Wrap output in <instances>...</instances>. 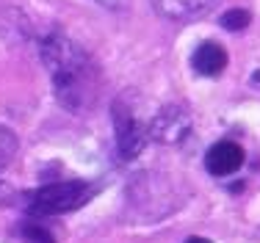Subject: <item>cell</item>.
Segmentation results:
<instances>
[{
	"label": "cell",
	"mask_w": 260,
	"mask_h": 243,
	"mask_svg": "<svg viewBox=\"0 0 260 243\" xmlns=\"http://www.w3.org/2000/svg\"><path fill=\"white\" fill-rule=\"evenodd\" d=\"M39 55L50 70L55 99L67 111L86 114V111L94 108L103 91V75L97 61L83 47L75 45L61 30H53L42 39Z\"/></svg>",
	"instance_id": "obj_1"
},
{
	"label": "cell",
	"mask_w": 260,
	"mask_h": 243,
	"mask_svg": "<svg viewBox=\"0 0 260 243\" xmlns=\"http://www.w3.org/2000/svg\"><path fill=\"white\" fill-rule=\"evenodd\" d=\"M91 196L94 188L83 180H58L25 194V210L34 219H47V216H61L83 207Z\"/></svg>",
	"instance_id": "obj_2"
},
{
	"label": "cell",
	"mask_w": 260,
	"mask_h": 243,
	"mask_svg": "<svg viewBox=\"0 0 260 243\" xmlns=\"http://www.w3.org/2000/svg\"><path fill=\"white\" fill-rule=\"evenodd\" d=\"M114 130H116V149H119L122 160H133L150 141L147 124L133 114V108L122 97L114 102Z\"/></svg>",
	"instance_id": "obj_3"
},
{
	"label": "cell",
	"mask_w": 260,
	"mask_h": 243,
	"mask_svg": "<svg viewBox=\"0 0 260 243\" xmlns=\"http://www.w3.org/2000/svg\"><path fill=\"white\" fill-rule=\"evenodd\" d=\"M191 133V116L183 105H166L147 124V135L160 144H180Z\"/></svg>",
	"instance_id": "obj_4"
},
{
	"label": "cell",
	"mask_w": 260,
	"mask_h": 243,
	"mask_svg": "<svg viewBox=\"0 0 260 243\" xmlns=\"http://www.w3.org/2000/svg\"><path fill=\"white\" fill-rule=\"evenodd\" d=\"M244 147L238 144V141H216L213 147L208 149L205 155V169L213 174V177H230V174H235L244 166Z\"/></svg>",
	"instance_id": "obj_5"
},
{
	"label": "cell",
	"mask_w": 260,
	"mask_h": 243,
	"mask_svg": "<svg viewBox=\"0 0 260 243\" xmlns=\"http://www.w3.org/2000/svg\"><path fill=\"white\" fill-rule=\"evenodd\" d=\"M152 9L166 20H194L219 0H150Z\"/></svg>",
	"instance_id": "obj_6"
},
{
	"label": "cell",
	"mask_w": 260,
	"mask_h": 243,
	"mask_svg": "<svg viewBox=\"0 0 260 243\" xmlns=\"http://www.w3.org/2000/svg\"><path fill=\"white\" fill-rule=\"evenodd\" d=\"M191 64H194V70L200 75L216 78V75H221L224 66H227V50L221 45H216V42H202V45L194 50Z\"/></svg>",
	"instance_id": "obj_7"
},
{
	"label": "cell",
	"mask_w": 260,
	"mask_h": 243,
	"mask_svg": "<svg viewBox=\"0 0 260 243\" xmlns=\"http://www.w3.org/2000/svg\"><path fill=\"white\" fill-rule=\"evenodd\" d=\"M17 149H20V141H17V135L11 133L9 127H3V124H0V171H3L6 166L11 163V160H14Z\"/></svg>",
	"instance_id": "obj_8"
},
{
	"label": "cell",
	"mask_w": 260,
	"mask_h": 243,
	"mask_svg": "<svg viewBox=\"0 0 260 243\" xmlns=\"http://www.w3.org/2000/svg\"><path fill=\"white\" fill-rule=\"evenodd\" d=\"M20 235H22V238H25L28 243H55V240H53V235L47 232V229L42 227V224H36V221H28L25 227L20 229Z\"/></svg>",
	"instance_id": "obj_9"
},
{
	"label": "cell",
	"mask_w": 260,
	"mask_h": 243,
	"mask_svg": "<svg viewBox=\"0 0 260 243\" xmlns=\"http://www.w3.org/2000/svg\"><path fill=\"white\" fill-rule=\"evenodd\" d=\"M249 11H244V9H230L224 17H221V25H224L227 30H244L246 25H249Z\"/></svg>",
	"instance_id": "obj_10"
},
{
	"label": "cell",
	"mask_w": 260,
	"mask_h": 243,
	"mask_svg": "<svg viewBox=\"0 0 260 243\" xmlns=\"http://www.w3.org/2000/svg\"><path fill=\"white\" fill-rule=\"evenodd\" d=\"M94 3L105 6V9H125V3H127V0H94Z\"/></svg>",
	"instance_id": "obj_11"
},
{
	"label": "cell",
	"mask_w": 260,
	"mask_h": 243,
	"mask_svg": "<svg viewBox=\"0 0 260 243\" xmlns=\"http://www.w3.org/2000/svg\"><path fill=\"white\" fill-rule=\"evenodd\" d=\"M185 243H210V240H208V238H188Z\"/></svg>",
	"instance_id": "obj_12"
}]
</instances>
